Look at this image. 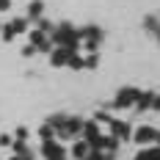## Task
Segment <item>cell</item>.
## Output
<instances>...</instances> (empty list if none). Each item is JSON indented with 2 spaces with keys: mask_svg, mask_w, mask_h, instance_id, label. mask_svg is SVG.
Here are the masks:
<instances>
[{
  "mask_svg": "<svg viewBox=\"0 0 160 160\" xmlns=\"http://www.w3.org/2000/svg\"><path fill=\"white\" fill-rule=\"evenodd\" d=\"M86 66H97V55H88L86 58Z\"/></svg>",
  "mask_w": 160,
  "mask_h": 160,
  "instance_id": "obj_20",
  "label": "cell"
},
{
  "mask_svg": "<svg viewBox=\"0 0 160 160\" xmlns=\"http://www.w3.org/2000/svg\"><path fill=\"white\" fill-rule=\"evenodd\" d=\"M8 6H11V0H0V11H8Z\"/></svg>",
  "mask_w": 160,
  "mask_h": 160,
  "instance_id": "obj_21",
  "label": "cell"
},
{
  "mask_svg": "<svg viewBox=\"0 0 160 160\" xmlns=\"http://www.w3.org/2000/svg\"><path fill=\"white\" fill-rule=\"evenodd\" d=\"M69 66H72V69H80V66H86V58H80V55H75V52H72V58H69Z\"/></svg>",
  "mask_w": 160,
  "mask_h": 160,
  "instance_id": "obj_12",
  "label": "cell"
},
{
  "mask_svg": "<svg viewBox=\"0 0 160 160\" xmlns=\"http://www.w3.org/2000/svg\"><path fill=\"white\" fill-rule=\"evenodd\" d=\"M42 152H44V158H47V160H64V158H66L64 146H61V144H55V141H44Z\"/></svg>",
  "mask_w": 160,
  "mask_h": 160,
  "instance_id": "obj_2",
  "label": "cell"
},
{
  "mask_svg": "<svg viewBox=\"0 0 160 160\" xmlns=\"http://www.w3.org/2000/svg\"><path fill=\"white\" fill-rule=\"evenodd\" d=\"M42 11H44V3H42V0H33L31 6H28V14H31L33 19H39V17H42Z\"/></svg>",
  "mask_w": 160,
  "mask_h": 160,
  "instance_id": "obj_9",
  "label": "cell"
},
{
  "mask_svg": "<svg viewBox=\"0 0 160 160\" xmlns=\"http://www.w3.org/2000/svg\"><path fill=\"white\" fill-rule=\"evenodd\" d=\"M52 132H55V127H52V124H44V127L39 130V135H42L44 141H52Z\"/></svg>",
  "mask_w": 160,
  "mask_h": 160,
  "instance_id": "obj_11",
  "label": "cell"
},
{
  "mask_svg": "<svg viewBox=\"0 0 160 160\" xmlns=\"http://www.w3.org/2000/svg\"><path fill=\"white\" fill-rule=\"evenodd\" d=\"M31 44H36V50H42V52H52V44L44 39V31H33L31 33Z\"/></svg>",
  "mask_w": 160,
  "mask_h": 160,
  "instance_id": "obj_5",
  "label": "cell"
},
{
  "mask_svg": "<svg viewBox=\"0 0 160 160\" xmlns=\"http://www.w3.org/2000/svg\"><path fill=\"white\" fill-rule=\"evenodd\" d=\"M14 36H17V33H14V28H11V25H6V28H3V39H6V42H11Z\"/></svg>",
  "mask_w": 160,
  "mask_h": 160,
  "instance_id": "obj_14",
  "label": "cell"
},
{
  "mask_svg": "<svg viewBox=\"0 0 160 160\" xmlns=\"http://www.w3.org/2000/svg\"><path fill=\"white\" fill-rule=\"evenodd\" d=\"M155 99H158V97L152 94V91H146V94H141V99H138V105H135V111L141 113V111H146V108H155Z\"/></svg>",
  "mask_w": 160,
  "mask_h": 160,
  "instance_id": "obj_8",
  "label": "cell"
},
{
  "mask_svg": "<svg viewBox=\"0 0 160 160\" xmlns=\"http://www.w3.org/2000/svg\"><path fill=\"white\" fill-rule=\"evenodd\" d=\"M158 36H160V31H158Z\"/></svg>",
  "mask_w": 160,
  "mask_h": 160,
  "instance_id": "obj_22",
  "label": "cell"
},
{
  "mask_svg": "<svg viewBox=\"0 0 160 160\" xmlns=\"http://www.w3.org/2000/svg\"><path fill=\"white\" fill-rule=\"evenodd\" d=\"M33 52H36V44H31V47H25V50H22V55H33Z\"/></svg>",
  "mask_w": 160,
  "mask_h": 160,
  "instance_id": "obj_19",
  "label": "cell"
},
{
  "mask_svg": "<svg viewBox=\"0 0 160 160\" xmlns=\"http://www.w3.org/2000/svg\"><path fill=\"white\" fill-rule=\"evenodd\" d=\"M14 152H17V155H28V149H25L22 141H14Z\"/></svg>",
  "mask_w": 160,
  "mask_h": 160,
  "instance_id": "obj_15",
  "label": "cell"
},
{
  "mask_svg": "<svg viewBox=\"0 0 160 160\" xmlns=\"http://www.w3.org/2000/svg\"><path fill=\"white\" fill-rule=\"evenodd\" d=\"M111 130H113V138H124V141L130 138V124L127 122H113Z\"/></svg>",
  "mask_w": 160,
  "mask_h": 160,
  "instance_id": "obj_7",
  "label": "cell"
},
{
  "mask_svg": "<svg viewBox=\"0 0 160 160\" xmlns=\"http://www.w3.org/2000/svg\"><path fill=\"white\" fill-rule=\"evenodd\" d=\"M146 28H149V31H155V33H158V31H160L158 19H155V17H146Z\"/></svg>",
  "mask_w": 160,
  "mask_h": 160,
  "instance_id": "obj_13",
  "label": "cell"
},
{
  "mask_svg": "<svg viewBox=\"0 0 160 160\" xmlns=\"http://www.w3.org/2000/svg\"><path fill=\"white\" fill-rule=\"evenodd\" d=\"M86 160H102V152H99V149H94V152H91Z\"/></svg>",
  "mask_w": 160,
  "mask_h": 160,
  "instance_id": "obj_18",
  "label": "cell"
},
{
  "mask_svg": "<svg viewBox=\"0 0 160 160\" xmlns=\"http://www.w3.org/2000/svg\"><path fill=\"white\" fill-rule=\"evenodd\" d=\"M11 28H14V33H22V31H28V19H14V22H8Z\"/></svg>",
  "mask_w": 160,
  "mask_h": 160,
  "instance_id": "obj_10",
  "label": "cell"
},
{
  "mask_svg": "<svg viewBox=\"0 0 160 160\" xmlns=\"http://www.w3.org/2000/svg\"><path fill=\"white\" fill-rule=\"evenodd\" d=\"M36 22H39V31H50V22H47V19H42V17H39Z\"/></svg>",
  "mask_w": 160,
  "mask_h": 160,
  "instance_id": "obj_17",
  "label": "cell"
},
{
  "mask_svg": "<svg viewBox=\"0 0 160 160\" xmlns=\"http://www.w3.org/2000/svg\"><path fill=\"white\" fill-rule=\"evenodd\" d=\"M138 99H141V91H138V88H122V91H119V97H116V102H113V108L138 105Z\"/></svg>",
  "mask_w": 160,
  "mask_h": 160,
  "instance_id": "obj_1",
  "label": "cell"
},
{
  "mask_svg": "<svg viewBox=\"0 0 160 160\" xmlns=\"http://www.w3.org/2000/svg\"><path fill=\"white\" fill-rule=\"evenodd\" d=\"M132 138H135V141H138V144H149V141H160V132L155 127H138L135 130V135H132Z\"/></svg>",
  "mask_w": 160,
  "mask_h": 160,
  "instance_id": "obj_3",
  "label": "cell"
},
{
  "mask_svg": "<svg viewBox=\"0 0 160 160\" xmlns=\"http://www.w3.org/2000/svg\"><path fill=\"white\" fill-rule=\"evenodd\" d=\"M28 138V130L25 127H17V141H25Z\"/></svg>",
  "mask_w": 160,
  "mask_h": 160,
  "instance_id": "obj_16",
  "label": "cell"
},
{
  "mask_svg": "<svg viewBox=\"0 0 160 160\" xmlns=\"http://www.w3.org/2000/svg\"><path fill=\"white\" fill-rule=\"evenodd\" d=\"M69 58H72V50H66V47H58V50H52V52H50V61H52V66L69 64Z\"/></svg>",
  "mask_w": 160,
  "mask_h": 160,
  "instance_id": "obj_4",
  "label": "cell"
},
{
  "mask_svg": "<svg viewBox=\"0 0 160 160\" xmlns=\"http://www.w3.org/2000/svg\"><path fill=\"white\" fill-rule=\"evenodd\" d=\"M88 149H91V144H88V141H78V144L72 146V158H75V160H86L88 155H91Z\"/></svg>",
  "mask_w": 160,
  "mask_h": 160,
  "instance_id": "obj_6",
  "label": "cell"
}]
</instances>
